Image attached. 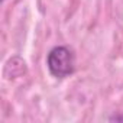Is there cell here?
<instances>
[{
    "mask_svg": "<svg viewBox=\"0 0 123 123\" xmlns=\"http://www.w3.org/2000/svg\"><path fill=\"white\" fill-rule=\"evenodd\" d=\"M46 65L49 73L56 78L70 77L75 70V56L71 48L68 46H54L48 56Z\"/></svg>",
    "mask_w": 123,
    "mask_h": 123,
    "instance_id": "obj_1",
    "label": "cell"
},
{
    "mask_svg": "<svg viewBox=\"0 0 123 123\" xmlns=\"http://www.w3.org/2000/svg\"><path fill=\"white\" fill-rule=\"evenodd\" d=\"M109 120H111V122H123V116H122V114H117V116H111Z\"/></svg>",
    "mask_w": 123,
    "mask_h": 123,
    "instance_id": "obj_2",
    "label": "cell"
},
{
    "mask_svg": "<svg viewBox=\"0 0 123 123\" xmlns=\"http://www.w3.org/2000/svg\"><path fill=\"white\" fill-rule=\"evenodd\" d=\"M2 2H5V0H2Z\"/></svg>",
    "mask_w": 123,
    "mask_h": 123,
    "instance_id": "obj_3",
    "label": "cell"
}]
</instances>
